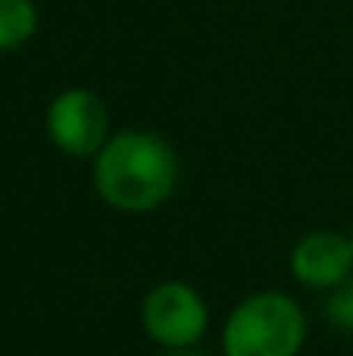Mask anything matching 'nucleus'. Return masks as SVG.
I'll return each instance as SVG.
<instances>
[{
    "instance_id": "4",
    "label": "nucleus",
    "mask_w": 353,
    "mask_h": 356,
    "mask_svg": "<svg viewBox=\"0 0 353 356\" xmlns=\"http://www.w3.org/2000/svg\"><path fill=\"white\" fill-rule=\"evenodd\" d=\"M45 131L59 152L73 159H94L111 138L108 104L87 87H70L52 97L45 111Z\"/></svg>"
},
{
    "instance_id": "7",
    "label": "nucleus",
    "mask_w": 353,
    "mask_h": 356,
    "mask_svg": "<svg viewBox=\"0 0 353 356\" xmlns=\"http://www.w3.org/2000/svg\"><path fill=\"white\" fill-rule=\"evenodd\" d=\"M322 315L329 318V325H333V329L350 332L353 336V273L343 280V284H336L333 291H326Z\"/></svg>"
},
{
    "instance_id": "6",
    "label": "nucleus",
    "mask_w": 353,
    "mask_h": 356,
    "mask_svg": "<svg viewBox=\"0 0 353 356\" xmlns=\"http://www.w3.org/2000/svg\"><path fill=\"white\" fill-rule=\"evenodd\" d=\"M38 31L35 0H0V56L17 52Z\"/></svg>"
},
{
    "instance_id": "8",
    "label": "nucleus",
    "mask_w": 353,
    "mask_h": 356,
    "mask_svg": "<svg viewBox=\"0 0 353 356\" xmlns=\"http://www.w3.org/2000/svg\"><path fill=\"white\" fill-rule=\"evenodd\" d=\"M166 356H205V353H191V350H177V353H166Z\"/></svg>"
},
{
    "instance_id": "9",
    "label": "nucleus",
    "mask_w": 353,
    "mask_h": 356,
    "mask_svg": "<svg viewBox=\"0 0 353 356\" xmlns=\"http://www.w3.org/2000/svg\"><path fill=\"white\" fill-rule=\"evenodd\" d=\"M350 242H353V225H350Z\"/></svg>"
},
{
    "instance_id": "5",
    "label": "nucleus",
    "mask_w": 353,
    "mask_h": 356,
    "mask_svg": "<svg viewBox=\"0 0 353 356\" xmlns=\"http://www.w3.org/2000/svg\"><path fill=\"white\" fill-rule=\"evenodd\" d=\"M291 277L308 291H333L353 273V242L343 232L315 229L301 236L288 259Z\"/></svg>"
},
{
    "instance_id": "2",
    "label": "nucleus",
    "mask_w": 353,
    "mask_h": 356,
    "mask_svg": "<svg viewBox=\"0 0 353 356\" xmlns=\"http://www.w3.org/2000/svg\"><path fill=\"white\" fill-rule=\"evenodd\" d=\"M308 339L301 305L284 291L242 298L222 325V356H298Z\"/></svg>"
},
{
    "instance_id": "3",
    "label": "nucleus",
    "mask_w": 353,
    "mask_h": 356,
    "mask_svg": "<svg viewBox=\"0 0 353 356\" xmlns=\"http://www.w3.org/2000/svg\"><path fill=\"white\" fill-rule=\"evenodd\" d=\"M139 318L159 350H194L208 332V301L187 280H163L146 291Z\"/></svg>"
},
{
    "instance_id": "1",
    "label": "nucleus",
    "mask_w": 353,
    "mask_h": 356,
    "mask_svg": "<svg viewBox=\"0 0 353 356\" xmlns=\"http://www.w3.org/2000/svg\"><path fill=\"white\" fill-rule=\"evenodd\" d=\"M177 184L180 156L163 135L149 128L111 131L104 149L94 156V191L121 215H149L163 208Z\"/></svg>"
}]
</instances>
